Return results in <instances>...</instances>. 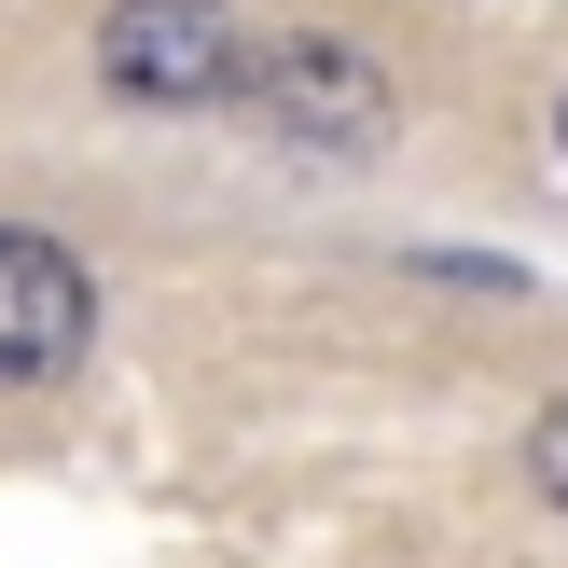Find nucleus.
I'll return each mask as SVG.
<instances>
[{
	"mask_svg": "<svg viewBox=\"0 0 568 568\" xmlns=\"http://www.w3.org/2000/svg\"><path fill=\"white\" fill-rule=\"evenodd\" d=\"M236 98L264 111V125L292 139V153H375V139L403 125L388 70H375L361 42H320V28H305V42H264V70H250Z\"/></svg>",
	"mask_w": 568,
	"mask_h": 568,
	"instance_id": "f03ea898",
	"label": "nucleus"
},
{
	"mask_svg": "<svg viewBox=\"0 0 568 568\" xmlns=\"http://www.w3.org/2000/svg\"><path fill=\"white\" fill-rule=\"evenodd\" d=\"M98 83L139 98V111H209V98H236V83H250L236 14H222V0H111V14H98Z\"/></svg>",
	"mask_w": 568,
	"mask_h": 568,
	"instance_id": "f257e3e1",
	"label": "nucleus"
},
{
	"mask_svg": "<svg viewBox=\"0 0 568 568\" xmlns=\"http://www.w3.org/2000/svg\"><path fill=\"white\" fill-rule=\"evenodd\" d=\"M527 486H541V499H555V514H568V403L541 416V430H527Z\"/></svg>",
	"mask_w": 568,
	"mask_h": 568,
	"instance_id": "20e7f679",
	"label": "nucleus"
},
{
	"mask_svg": "<svg viewBox=\"0 0 568 568\" xmlns=\"http://www.w3.org/2000/svg\"><path fill=\"white\" fill-rule=\"evenodd\" d=\"M555 139H568V111H555Z\"/></svg>",
	"mask_w": 568,
	"mask_h": 568,
	"instance_id": "39448f33",
	"label": "nucleus"
},
{
	"mask_svg": "<svg viewBox=\"0 0 568 568\" xmlns=\"http://www.w3.org/2000/svg\"><path fill=\"white\" fill-rule=\"evenodd\" d=\"M83 333H98V277H83L55 236L0 222V388L70 375V361H83Z\"/></svg>",
	"mask_w": 568,
	"mask_h": 568,
	"instance_id": "7ed1b4c3",
	"label": "nucleus"
}]
</instances>
